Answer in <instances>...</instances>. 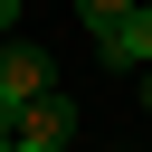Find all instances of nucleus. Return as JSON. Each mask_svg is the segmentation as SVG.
Here are the masks:
<instances>
[{"instance_id":"obj_1","label":"nucleus","mask_w":152,"mask_h":152,"mask_svg":"<svg viewBox=\"0 0 152 152\" xmlns=\"http://www.w3.org/2000/svg\"><path fill=\"white\" fill-rule=\"evenodd\" d=\"M38 95H57V66H48V48L10 38V48H0V114H28Z\"/></svg>"},{"instance_id":"obj_2","label":"nucleus","mask_w":152,"mask_h":152,"mask_svg":"<svg viewBox=\"0 0 152 152\" xmlns=\"http://www.w3.org/2000/svg\"><path fill=\"white\" fill-rule=\"evenodd\" d=\"M10 152H76V104H66V95H38V104L19 114Z\"/></svg>"},{"instance_id":"obj_3","label":"nucleus","mask_w":152,"mask_h":152,"mask_svg":"<svg viewBox=\"0 0 152 152\" xmlns=\"http://www.w3.org/2000/svg\"><path fill=\"white\" fill-rule=\"evenodd\" d=\"M95 57H104V66H124V76H142V66H152V0H133V19H124Z\"/></svg>"},{"instance_id":"obj_4","label":"nucleus","mask_w":152,"mask_h":152,"mask_svg":"<svg viewBox=\"0 0 152 152\" xmlns=\"http://www.w3.org/2000/svg\"><path fill=\"white\" fill-rule=\"evenodd\" d=\"M76 19H86V38L104 48V38H114V28L133 19V0H76Z\"/></svg>"},{"instance_id":"obj_5","label":"nucleus","mask_w":152,"mask_h":152,"mask_svg":"<svg viewBox=\"0 0 152 152\" xmlns=\"http://www.w3.org/2000/svg\"><path fill=\"white\" fill-rule=\"evenodd\" d=\"M10 28H19V0H0V38H10Z\"/></svg>"},{"instance_id":"obj_6","label":"nucleus","mask_w":152,"mask_h":152,"mask_svg":"<svg viewBox=\"0 0 152 152\" xmlns=\"http://www.w3.org/2000/svg\"><path fill=\"white\" fill-rule=\"evenodd\" d=\"M10 133H19V114H0V152H10Z\"/></svg>"},{"instance_id":"obj_7","label":"nucleus","mask_w":152,"mask_h":152,"mask_svg":"<svg viewBox=\"0 0 152 152\" xmlns=\"http://www.w3.org/2000/svg\"><path fill=\"white\" fill-rule=\"evenodd\" d=\"M142 104H152V66H142Z\"/></svg>"},{"instance_id":"obj_8","label":"nucleus","mask_w":152,"mask_h":152,"mask_svg":"<svg viewBox=\"0 0 152 152\" xmlns=\"http://www.w3.org/2000/svg\"><path fill=\"white\" fill-rule=\"evenodd\" d=\"M0 48H10V38H0Z\"/></svg>"}]
</instances>
